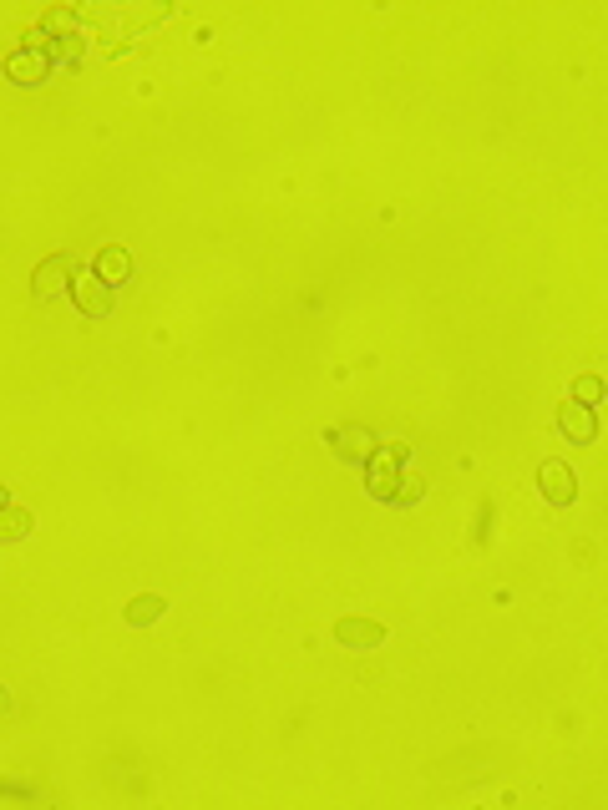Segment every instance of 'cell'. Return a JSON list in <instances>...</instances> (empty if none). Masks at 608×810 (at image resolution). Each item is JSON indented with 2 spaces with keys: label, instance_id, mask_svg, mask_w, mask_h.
<instances>
[{
  "label": "cell",
  "instance_id": "obj_1",
  "mask_svg": "<svg viewBox=\"0 0 608 810\" xmlns=\"http://www.w3.org/2000/svg\"><path fill=\"white\" fill-rule=\"evenodd\" d=\"M71 299L87 319H107L112 314V289L97 279V274H71Z\"/></svg>",
  "mask_w": 608,
  "mask_h": 810
},
{
  "label": "cell",
  "instance_id": "obj_2",
  "mask_svg": "<svg viewBox=\"0 0 608 810\" xmlns=\"http://www.w3.org/2000/svg\"><path fill=\"white\" fill-rule=\"evenodd\" d=\"M401 461H406V446H386L380 456H370V492L375 497H396V481H401Z\"/></svg>",
  "mask_w": 608,
  "mask_h": 810
},
{
  "label": "cell",
  "instance_id": "obj_3",
  "mask_svg": "<svg viewBox=\"0 0 608 810\" xmlns=\"http://www.w3.org/2000/svg\"><path fill=\"white\" fill-rule=\"evenodd\" d=\"M335 638L345 648H355V654H365V648H380L386 643V628H380L375 618H340L335 623Z\"/></svg>",
  "mask_w": 608,
  "mask_h": 810
},
{
  "label": "cell",
  "instance_id": "obj_4",
  "mask_svg": "<svg viewBox=\"0 0 608 810\" xmlns=\"http://www.w3.org/2000/svg\"><path fill=\"white\" fill-rule=\"evenodd\" d=\"M538 486H543V497H548V502H558V507H568V502L578 497V476H573L563 461H543Z\"/></svg>",
  "mask_w": 608,
  "mask_h": 810
},
{
  "label": "cell",
  "instance_id": "obj_5",
  "mask_svg": "<svg viewBox=\"0 0 608 810\" xmlns=\"http://www.w3.org/2000/svg\"><path fill=\"white\" fill-rule=\"evenodd\" d=\"M31 289H36V299H56L61 289H71V254L46 259V264L31 274Z\"/></svg>",
  "mask_w": 608,
  "mask_h": 810
},
{
  "label": "cell",
  "instance_id": "obj_6",
  "mask_svg": "<svg viewBox=\"0 0 608 810\" xmlns=\"http://www.w3.org/2000/svg\"><path fill=\"white\" fill-rule=\"evenodd\" d=\"M558 431H563L573 446H588V441L598 436V421H593L588 405H563V411H558Z\"/></svg>",
  "mask_w": 608,
  "mask_h": 810
},
{
  "label": "cell",
  "instance_id": "obj_7",
  "mask_svg": "<svg viewBox=\"0 0 608 810\" xmlns=\"http://www.w3.org/2000/svg\"><path fill=\"white\" fill-rule=\"evenodd\" d=\"M330 446H335L340 461H370V456H375V441H370V431H360V426L330 431Z\"/></svg>",
  "mask_w": 608,
  "mask_h": 810
},
{
  "label": "cell",
  "instance_id": "obj_8",
  "mask_svg": "<svg viewBox=\"0 0 608 810\" xmlns=\"http://www.w3.org/2000/svg\"><path fill=\"white\" fill-rule=\"evenodd\" d=\"M127 274H132V259H127V249L122 243H107V249L97 254V279L112 289V284H127Z\"/></svg>",
  "mask_w": 608,
  "mask_h": 810
},
{
  "label": "cell",
  "instance_id": "obj_9",
  "mask_svg": "<svg viewBox=\"0 0 608 810\" xmlns=\"http://www.w3.org/2000/svg\"><path fill=\"white\" fill-rule=\"evenodd\" d=\"M6 76L11 81H21V87H31V81H41L46 76V56L31 46V51H16L11 61H6Z\"/></svg>",
  "mask_w": 608,
  "mask_h": 810
},
{
  "label": "cell",
  "instance_id": "obj_10",
  "mask_svg": "<svg viewBox=\"0 0 608 810\" xmlns=\"http://www.w3.org/2000/svg\"><path fill=\"white\" fill-rule=\"evenodd\" d=\"M163 608H168V603H163L158 593H142V598H132V603H127V623L147 628V623H158V618H163Z\"/></svg>",
  "mask_w": 608,
  "mask_h": 810
},
{
  "label": "cell",
  "instance_id": "obj_11",
  "mask_svg": "<svg viewBox=\"0 0 608 810\" xmlns=\"http://www.w3.org/2000/svg\"><path fill=\"white\" fill-rule=\"evenodd\" d=\"M31 532V512L26 507H0V542H21Z\"/></svg>",
  "mask_w": 608,
  "mask_h": 810
},
{
  "label": "cell",
  "instance_id": "obj_12",
  "mask_svg": "<svg viewBox=\"0 0 608 810\" xmlns=\"http://www.w3.org/2000/svg\"><path fill=\"white\" fill-rule=\"evenodd\" d=\"M573 395H578V405H593V400H603V380L598 375H578Z\"/></svg>",
  "mask_w": 608,
  "mask_h": 810
},
{
  "label": "cell",
  "instance_id": "obj_13",
  "mask_svg": "<svg viewBox=\"0 0 608 810\" xmlns=\"http://www.w3.org/2000/svg\"><path fill=\"white\" fill-rule=\"evenodd\" d=\"M421 486H426L421 476H401V481H396V502H416V497H421Z\"/></svg>",
  "mask_w": 608,
  "mask_h": 810
},
{
  "label": "cell",
  "instance_id": "obj_14",
  "mask_svg": "<svg viewBox=\"0 0 608 810\" xmlns=\"http://www.w3.org/2000/svg\"><path fill=\"white\" fill-rule=\"evenodd\" d=\"M46 26H51V31H76V16H71V11H51Z\"/></svg>",
  "mask_w": 608,
  "mask_h": 810
},
{
  "label": "cell",
  "instance_id": "obj_15",
  "mask_svg": "<svg viewBox=\"0 0 608 810\" xmlns=\"http://www.w3.org/2000/svg\"><path fill=\"white\" fill-rule=\"evenodd\" d=\"M6 709H11V694H6V689H0V714H6Z\"/></svg>",
  "mask_w": 608,
  "mask_h": 810
},
{
  "label": "cell",
  "instance_id": "obj_16",
  "mask_svg": "<svg viewBox=\"0 0 608 810\" xmlns=\"http://www.w3.org/2000/svg\"><path fill=\"white\" fill-rule=\"evenodd\" d=\"M0 507H6V486H0Z\"/></svg>",
  "mask_w": 608,
  "mask_h": 810
}]
</instances>
